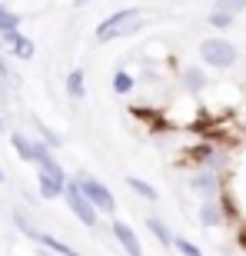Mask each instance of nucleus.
I'll return each instance as SVG.
<instances>
[{"instance_id":"f257e3e1","label":"nucleus","mask_w":246,"mask_h":256,"mask_svg":"<svg viewBox=\"0 0 246 256\" xmlns=\"http://www.w3.org/2000/svg\"><path fill=\"white\" fill-rule=\"evenodd\" d=\"M140 27V10H116L96 27V40H116Z\"/></svg>"},{"instance_id":"f03ea898","label":"nucleus","mask_w":246,"mask_h":256,"mask_svg":"<svg viewBox=\"0 0 246 256\" xmlns=\"http://www.w3.org/2000/svg\"><path fill=\"white\" fill-rule=\"evenodd\" d=\"M200 57H203V64L206 66H220V70H226V66L236 64V47L230 44V40H203L200 44Z\"/></svg>"},{"instance_id":"7ed1b4c3","label":"nucleus","mask_w":246,"mask_h":256,"mask_svg":"<svg viewBox=\"0 0 246 256\" xmlns=\"http://www.w3.org/2000/svg\"><path fill=\"white\" fill-rule=\"evenodd\" d=\"M74 183H76V190L90 200V206H94V210H104V213H114V210H116L114 193L106 190L100 180H94V176H76Z\"/></svg>"},{"instance_id":"20e7f679","label":"nucleus","mask_w":246,"mask_h":256,"mask_svg":"<svg viewBox=\"0 0 246 256\" xmlns=\"http://www.w3.org/2000/svg\"><path fill=\"white\" fill-rule=\"evenodd\" d=\"M64 196H66V206L74 210V216L84 223V226H96V210L90 206V200L76 190V183H66L64 186Z\"/></svg>"},{"instance_id":"39448f33","label":"nucleus","mask_w":246,"mask_h":256,"mask_svg":"<svg viewBox=\"0 0 246 256\" xmlns=\"http://www.w3.org/2000/svg\"><path fill=\"white\" fill-rule=\"evenodd\" d=\"M37 180H40V196H44V200H57V196H64V186H66L64 170H60V173H44V170H40V173H37Z\"/></svg>"},{"instance_id":"423d86ee","label":"nucleus","mask_w":246,"mask_h":256,"mask_svg":"<svg viewBox=\"0 0 246 256\" xmlns=\"http://www.w3.org/2000/svg\"><path fill=\"white\" fill-rule=\"evenodd\" d=\"M114 236L120 240V246L126 250V256H143L140 240H136V233H133V230L126 226V223H120V220H116V223H114Z\"/></svg>"},{"instance_id":"0eeeda50","label":"nucleus","mask_w":246,"mask_h":256,"mask_svg":"<svg viewBox=\"0 0 246 256\" xmlns=\"http://www.w3.org/2000/svg\"><path fill=\"white\" fill-rule=\"evenodd\" d=\"M34 240H37L40 246H47L50 253H57V256H80L76 250H70L66 243H60L57 236H50V233H34Z\"/></svg>"},{"instance_id":"6e6552de","label":"nucleus","mask_w":246,"mask_h":256,"mask_svg":"<svg viewBox=\"0 0 246 256\" xmlns=\"http://www.w3.org/2000/svg\"><path fill=\"white\" fill-rule=\"evenodd\" d=\"M190 186L200 190V193H206V196H216V173H210V170L196 173V176L190 180Z\"/></svg>"},{"instance_id":"1a4fd4ad","label":"nucleus","mask_w":246,"mask_h":256,"mask_svg":"<svg viewBox=\"0 0 246 256\" xmlns=\"http://www.w3.org/2000/svg\"><path fill=\"white\" fill-rule=\"evenodd\" d=\"M200 220H203V226H220V223H223V210H220L216 200H206V203H203Z\"/></svg>"},{"instance_id":"9d476101","label":"nucleus","mask_w":246,"mask_h":256,"mask_svg":"<svg viewBox=\"0 0 246 256\" xmlns=\"http://www.w3.org/2000/svg\"><path fill=\"white\" fill-rule=\"evenodd\" d=\"M246 10V0H216L213 4V14H220V17H236V14H243Z\"/></svg>"},{"instance_id":"9b49d317","label":"nucleus","mask_w":246,"mask_h":256,"mask_svg":"<svg viewBox=\"0 0 246 256\" xmlns=\"http://www.w3.org/2000/svg\"><path fill=\"white\" fill-rule=\"evenodd\" d=\"M146 226H150V233H153L156 240H160L163 246H173V233L166 230V223H163V220H156V216H153V220H146Z\"/></svg>"},{"instance_id":"f8f14e48","label":"nucleus","mask_w":246,"mask_h":256,"mask_svg":"<svg viewBox=\"0 0 246 256\" xmlns=\"http://www.w3.org/2000/svg\"><path fill=\"white\" fill-rule=\"evenodd\" d=\"M126 183H130V190H133V193H140L143 200H150V203L156 200V190H153L146 180H140V176H126Z\"/></svg>"},{"instance_id":"ddd939ff","label":"nucleus","mask_w":246,"mask_h":256,"mask_svg":"<svg viewBox=\"0 0 246 256\" xmlns=\"http://www.w3.org/2000/svg\"><path fill=\"white\" fill-rule=\"evenodd\" d=\"M66 94L74 96V100L84 96V70H74V74L66 76Z\"/></svg>"},{"instance_id":"4468645a","label":"nucleus","mask_w":246,"mask_h":256,"mask_svg":"<svg viewBox=\"0 0 246 256\" xmlns=\"http://www.w3.org/2000/svg\"><path fill=\"white\" fill-rule=\"evenodd\" d=\"M183 84H186L190 90H203L206 76H203V70H196V66H193V70H186V74H183Z\"/></svg>"},{"instance_id":"2eb2a0df","label":"nucleus","mask_w":246,"mask_h":256,"mask_svg":"<svg viewBox=\"0 0 246 256\" xmlns=\"http://www.w3.org/2000/svg\"><path fill=\"white\" fill-rule=\"evenodd\" d=\"M17 24H20L17 14H10L7 7H0V34H7V30H17Z\"/></svg>"},{"instance_id":"dca6fc26","label":"nucleus","mask_w":246,"mask_h":256,"mask_svg":"<svg viewBox=\"0 0 246 256\" xmlns=\"http://www.w3.org/2000/svg\"><path fill=\"white\" fill-rule=\"evenodd\" d=\"M14 54H17L20 60H30V57H34V44H30L27 37H20L17 44H14Z\"/></svg>"},{"instance_id":"f3484780","label":"nucleus","mask_w":246,"mask_h":256,"mask_svg":"<svg viewBox=\"0 0 246 256\" xmlns=\"http://www.w3.org/2000/svg\"><path fill=\"white\" fill-rule=\"evenodd\" d=\"M114 90H116V94H130V90H133V76L130 74H116L114 76Z\"/></svg>"},{"instance_id":"a211bd4d","label":"nucleus","mask_w":246,"mask_h":256,"mask_svg":"<svg viewBox=\"0 0 246 256\" xmlns=\"http://www.w3.org/2000/svg\"><path fill=\"white\" fill-rule=\"evenodd\" d=\"M173 246L180 250L183 256H203V253H200V246H196V243H190V240H173Z\"/></svg>"},{"instance_id":"6ab92c4d","label":"nucleus","mask_w":246,"mask_h":256,"mask_svg":"<svg viewBox=\"0 0 246 256\" xmlns=\"http://www.w3.org/2000/svg\"><path fill=\"white\" fill-rule=\"evenodd\" d=\"M17 40H20L17 30H7V34H0V44H4L7 50H14V44H17Z\"/></svg>"},{"instance_id":"aec40b11","label":"nucleus","mask_w":246,"mask_h":256,"mask_svg":"<svg viewBox=\"0 0 246 256\" xmlns=\"http://www.w3.org/2000/svg\"><path fill=\"white\" fill-rule=\"evenodd\" d=\"M210 24H213V27H230L233 20H230V17H220V14H210Z\"/></svg>"},{"instance_id":"412c9836","label":"nucleus","mask_w":246,"mask_h":256,"mask_svg":"<svg viewBox=\"0 0 246 256\" xmlns=\"http://www.w3.org/2000/svg\"><path fill=\"white\" fill-rule=\"evenodd\" d=\"M0 76L7 80V60H0Z\"/></svg>"},{"instance_id":"4be33fe9","label":"nucleus","mask_w":246,"mask_h":256,"mask_svg":"<svg viewBox=\"0 0 246 256\" xmlns=\"http://www.w3.org/2000/svg\"><path fill=\"white\" fill-rule=\"evenodd\" d=\"M0 183H4V170H0Z\"/></svg>"}]
</instances>
